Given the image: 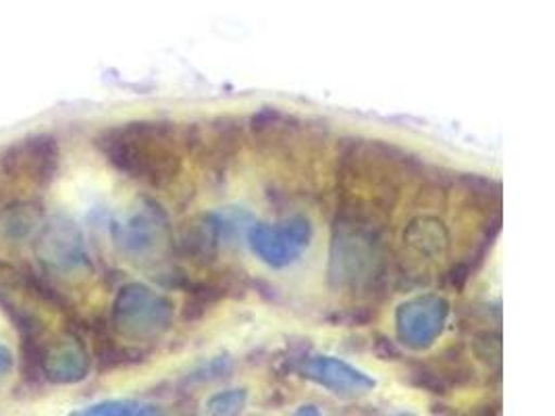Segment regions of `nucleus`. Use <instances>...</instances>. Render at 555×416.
Masks as SVG:
<instances>
[{"mask_svg":"<svg viewBox=\"0 0 555 416\" xmlns=\"http://www.w3.org/2000/svg\"><path fill=\"white\" fill-rule=\"evenodd\" d=\"M94 148L115 171L154 190L171 185L183 169L181 130L167 119H135L106 128L96 133Z\"/></svg>","mask_w":555,"mask_h":416,"instance_id":"f257e3e1","label":"nucleus"},{"mask_svg":"<svg viewBox=\"0 0 555 416\" xmlns=\"http://www.w3.org/2000/svg\"><path fill=\"white\" fill-rule=\"evenodd\" d=\"M171 318L173 302L142 284L121 287L113 304V327L129 341L158 338L169 329Z\"/></svg>","mask_w":555,"mask_h":416,"instance_id":"f03ea898","label":"nucleus"},{"mask_svg":"<svg viewBox=\"0 0 555 416\" xmlns=\"http://www.w3.org/2000/svg\"><path fill=\"white\" fill-rule=\"evenodd\" d=\"M61 146L51 133H31L0 153V171L13 182L49 185L59 173Z\"/></svg>","mask_w":555,"mask_h":416,"instance_id":"7ed1b4c3","label":"nucleus"},{"mask_svg":"<svg viewBox=\"0 0 555 416\" xmlns=\"http://www.w3.org/2000/svg\"><path fill=\"white\" fill-rule=\"evenodd\" d=\"M246 140V126L235 117H215L206 123V131L192 123L181 130L183 151L203 156L204 165L221 176L242 153Z\"/></svg>","mask_w":555,"mask_h":416,"instance_id":"20e7f679","label":"nucleus"},{"mask_svg":"<svg viewBox=\"0 0 555 416\" xmlns=\"http://www.w3.org/2000/svg\"><path fill=\"white\" fill-rule=\"evenodd\" d=\"M29 364L38 368L51 384L72 386L88 377L90 354L74 329L51 334L34 352Z\"/></svg>","mask_w":555,"mask_h":416,"instance_id":"39448f33","label":"nucleus"},{"mask_svg":"<svg viewBox=\"0 0 555 416\" xmlns=\"http://www.w3.org/2000/svg\"><path fill=\"white\" fill-rule=\"evenodd\" d=\"M312 237V225L304 217H294L278 227L254 225L250 230V244L254 255H258L269 266L283 269L300 259Z\"/></svg>","mask_w":555,"mask_h":416,"instance_id":"423d86ee","label":"nucleus"},{"mask_svg":"<svg viewBox=\"0 0 555 416\" xmlns=\"http://www.w3.org/2000/svg\"><path fill=\"white\" fill-rule=\"evenodd\" d=\"M448 314L450 304L439 296L414 298L398 309V338L412 350H425L443 332Z\"/></svg>","mask_w":555,"mask_h":416,"instance_id":"0eeeda50","label":"nucleus"},{"mask_svg":"<svg viewBox=\"0 0 555 416\" xmlns=\"http://www.w3.org/2000/svg\"><path fill=\"white\" fill-rule=\"evenodd\" d=\"M304 377L339 395H360L375 390V381L362 370L331 356H314L300 366Z\"/></svg>","mask_w":555,"mask_h":416,"instance_id":"6e6552de","label":"nucleus"},{"mask_svg":"<svg viewBox=\"0 0 555 416\" xmlns=\"http://www.w3.org/2000/svg\"><path fill=\"white\" fill-rule=\"evenodd\" d=\"M188 298L181 311V318L188 325H194L198 321H203L206 312L212 311V307H217L219 302L228 300V298H242V294L246 291L244 284H237L233 277L225 280H204V282H188V286L183 287Z\"/></svg>","mask_w":555,"mask_h":416,"instance_id":"1a4fd4ad","label":"nucleus"},{"mask_svg":"<svg viewBox=\"0 0 555 416\" xmlns=\"http://www.w3.org/2000/svg\"><path fill=\"white\" fill-rule=\"evenodd\" d=\"M302 126L304 123L298 117L283 113L278 106H262L250 117L248 131L258 144L281 146L287 140L296 138V133Z\"/></svg>","mask_w":555,"mask_h":416,"instance_id":"9d476101","label":"nucleus"},{"mask_svg":"<svg viewBox=\"0 0 555 416\" xmlns=\"http://www.w3.org/2000/svg\"><path fill=\"white\" fill-rule=\"evenodd\" d=\"M464 196L466 205L473 210H479L485 217L500 214L504 207V187L498 180H491L480 173H462L454 180Z\"/></svg>","mask_w":555,"mask_h":416,"instance_id":"9b49d317","label":"nucleus"},{"mask_svg":"<svg viewBox=\"0 0 555 416\" xmlns=\"http://www.w3.org/2000/svg\"><path fill=\"white\" fill-rule=\"evenodd\" d=\"M42 210L34 205H13L0 212V237L7 242H20L40 225Z\"/></svg>","mask_w":555,"mask_h":416,"instance_id":"f8f14e48","label":"nucleus"},{"mask_svg":"<svg viewBox=\"0 0 555 416\" xmlns=\"http://www.w3.org/2000/svg\"><path fill=\"white\" fill-rule=\"evenodd\" d=\"M405 384L433 395H450L452 388L443 381L430 361H405Z\"/></svg>","mask_w":555,"mask_h":416,"instance_id":"ddd939ff","label":"nucleus"},{"mask_svg":"<svg viewBox=\"0 0 555 416\" xmlns=\"http://www.w3.org/2000/svg\"><path fill=\"white\" fill-rule=\"evenodd\" d=\"M160 411L146 402H138V400H106L92 404L83 411H77L76 415L86 416H146L158 415Z\"/></svg>","mask_w":555,"mask_h":416,"instance_id":"4468645a","label":"nucleus"},{"mask_svg":"<svg viewBox=\"0 0 555 416\" xmlns=\"http://www.w3.org/2000/svg\"><path fill=\"white\" fill-rule=\"evenodd\" d=\"M473 348L477 359L502 373V332L500 329H480L475 334Z\"/></svg>","mask_w":555,"mask_h":416,"instance_id":"2eb2a0df","label":"nucleus"},{"mask_svg":"<svg viewBox=\"0 0 555 416\" xmlns=\"http://www.w3.org/2000/svg\"><path fill=\"white\" fill-rule=\"evenodd\" d=\"M246 402H248L246 390L221 391L206 402V408L212 415H237L246 408Z\"/></svg>","mask_w":555,"mask_h":416,"instance_id":"dca6fc26","label":"nucleus"},{"mask_svg":"<svg viewBox=\"0 0 555 416\" xmlns=\"http://www.w3.org/2000/svg\"><path fill=\"white\" fill-rule=\"evenodd\" d=\"M373 350H375L377 359L385 361V363H398V361L402 359V352H400V348L396 346V341L387 338V336H380V334L379 336H375Z\"/></svg>","mask_w":555,"mask_h":416,"instance_id":"f3484780","label":"nucleus"},{"mask_svg":"<svg viewBox=\"0 0 555 416\" xmlns=\"http://www.w3.org/2000/svg\"><path fill=\"white\" fill-rule=\"evenodd\" d=\"M11 368H13V354H11V350L7 346H0V379L4 375H9Z\"/></svg>","mask_w":555,"mask_h":416,"instance_id":"a211bd4d","label":"nucleus"}]
</instances>
